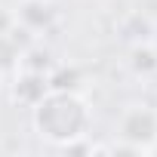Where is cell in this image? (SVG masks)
Masks as SVG:
<instances>
[{"label":"cell","instance_id":"obj_1","mask_svg":"<svg viewBox=\"0 0 157 157\" xmlns=\"http://www.w3.org/2000/svg\"><path fill=\"white\" fill-rule=\"evenodd\" d=\"M40 105H46L49 111L59 114V123H49L40 136H46V139H52V142H71V139H77V136H83L86 111H83V105L77 102L74 96L59 93V96H49V99L40 102Z\"/></svg>","mask_w":157,"mask_h":157}]
</instances>
